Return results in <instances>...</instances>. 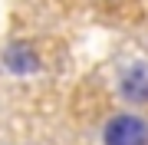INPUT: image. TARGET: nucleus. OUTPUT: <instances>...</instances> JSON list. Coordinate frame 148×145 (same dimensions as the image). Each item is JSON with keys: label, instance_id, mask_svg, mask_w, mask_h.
<instances>
[{"label": "nucleus", "instance_id": "f257e3e1", "mask_svg": "<svg viewBox=\"0 0 148 145\" xmlns=\"http://www.w3.org/2000/svg\"><path fill=\"white\" fill-rule=\"evenodd\" d=\"M102 145H148V119L138 112H119L102 125Z\"/></svg>", "mask_w": 148, "mask_h": 145}, {"label": "nucleus", "instance_id": "7ed1b4c3", "mask_svg": "<svg viewBox=\"0 0 148 145\" xmlns=\"http://www.w3.org/2000/svg\"><path fill=\"white\" fill-rule=\"evenodd\" d=\"M40 66L43 63L30 43H10L3 49V69H10L16 76H33V73H40Z\"/></svg>", "mask_w": 148, "mask_h": 145}, {"label": "nucleus", "instance_id": "f03ea898", "mask_svg": "<svg viewBox=\"0 0 148 145\" xmlns=\"http://www.w3.org/2000/svg\"><path fill=\"white\" fill-rule=\"evenodd\" d=\"M119 96L132 106H148V63H132L119 79Z\"/></svg>", "mask_w": 148, "mask_h": 145}]
</instances>
